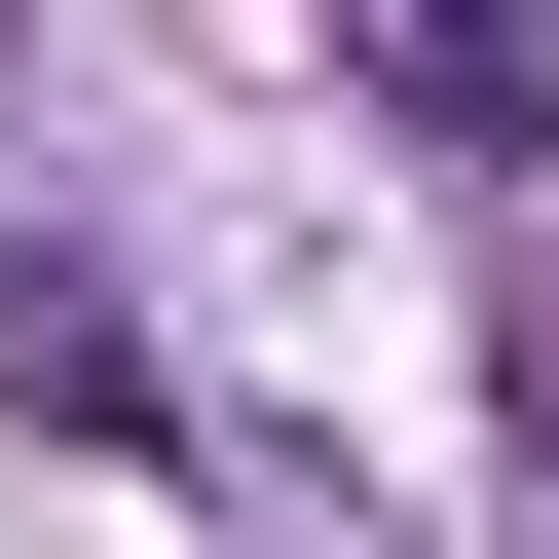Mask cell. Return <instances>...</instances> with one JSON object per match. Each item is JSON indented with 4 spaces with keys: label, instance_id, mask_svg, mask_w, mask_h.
Segmentation results:
<instances>
[{
    "label": "cell",
    "instance_id": "6da1fadb",
    "mask_svg": "<svg viewBox=\"0 0 559 559\" xmlns=\"http://www.w3.org/2000/svg\"><path fill=\"white\" fill-rule=\"evenodd\" d=\"M336 38H373L411 150H559V38H522V0H336Z\"/></svg>",
    "mask_w": 559,
    "mask_h": 559
}]
</instances>
